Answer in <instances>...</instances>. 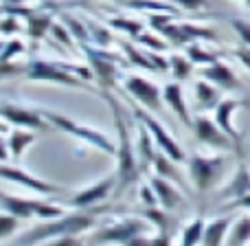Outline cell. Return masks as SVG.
Masks as SVG:
<instances>
[{
    "mask_svg": "<svg viewBox=\"0 0 250 246\" xmlns=\"http://www.w3.org/2000/svg\"><path fill=\"white\" fill-rule=\"evenodd\" d=\"M2 178L11 182H18V185H24L29 189L38 191V194H60V187L51 185V182H44L42 178H35L31 174H26L24 169H18V167H11L9 163H2Z\"/></svg>",
    "mask_w": 250,
    "mask_h": 246,
    "instance_id": "cell-15",
    "label": "cell"
},
{
    "mask_svg": "<svg viewBox=\"0 0 250 246\" xmlns=\"http://www.w3.org/2000/svg\"><path fill=\"white\" fill-rule=\"evenodd\" d=\"M26 79L31 82H55V84H66V86L73 88H82L86 90L88 82L83 77H77L73 73L68 64H62V62H44V60H35L29 64L26 68Z\"/></svg>",
    "mask_w": 250,
    "mask_h": 246,
    "instance_id": "cell-5",
    "label": "cell"
},
{
    "mask_svg": "<svg viewBox=\"0 0 250 246\" xmlns=\"http://www.w3.org/2000/svg\"><path fill=\"white\" fill-rule=\"evenodd\" d=\"M117 178L119 176H108V178H104V180L95 182L92 187H88V189H82L77 196H73V198H70V207L83 209V207H92V204L105 200L110 196V191L114 189Z\"/></svg>",
    "mask_w": 250,
    "mask_h": 246,
    "instance_id": "cell-14",
    "label": "cell"
},
{
    "mask_svg": "<svg viewBox=\"0 0 250 246\" xmlns=\"http://www.w3.org/2000/svg\"><path fill=\"white\" fill-rule=\"evenodd\" d=\"M0 207H2V211L13 213V216H18L20 220H31V218L53 220V218L64 216V209L57 207V204H53V202L18 198V196H9V194L0 196Z\"/></svg>",
    "mask_w": 250,
    "mask_h": 246,
    "instance_id": "cell-6",
    "label": "cell"
},
{
    "mask_svg": "<svg viewBox=\"0 0 250 246\" xmlns=\"http://www.w3.org/2000/svg\"><path fill=\"white\" fill-rule=\"evenodd\" d=\"M204 229H207V222L202 218H195L193 222L182 229V240L180 242L185 246H193V244H202V238H204Z\"/></svg>",
    "mask_w": 250,
    "mask_h": 246,
    "instance_id": "cell-27",
    "label": "cell"
},
{
    "mask_svg": "<svg viewBox=\"0 0 250 246\" xmlns=\"http://www.w3.org/2000/svg\"><path fill=\"white\" fill-rule=\"evenodd\" d=\"M248 194H250V169L246 165H239L237 172L230 178V182L220 191V196L222 198L235 200V198H242V196H248Z\"/></svg>",
    "mask_w": 250,
    "mask_h": 246,
    "instance_id": "cell-21",
    "label": "cell"
},
{
    "mask_svg": "<svg viewBox=\"0 0 250 246\" xmlns=\"http://www.w3.org/2000/svg\"><path fill=\"white\" fill-rule=\"evenodd\" d=\"M141 198H143V202L147 204V207H156L158 204V196H156V191H154V187L151 185H145L141 189Z\"/></svg>",
    "mask_w": 250,
    "mask_h": 246,
    "instance_id": "cell-39",
    "label": "cell"
},
{
    "mask_svg": "<svg viewBox=\"0 0 250 246\" xmlns=\"http://www.w3.org/2000/svg\"><path fill=\"white\" fill-rule=\"evenodd\" d=\"M149 185L154 187V191H156V196H158V202L163 204L165 209H176V207H180L182 204V194H180V189H178L173 182H169V178H165V176H158L156 174L154 178H149Z\"/></svg>",
    "mask_w": 250,
    "mask_h": 246,
    "instance_id": "cell-17",
    "label": "cell"
},
{
    "mask_svg": "<svg viewBox=\"0 0 250 246\" xmlns=\"http://www.w3.org/2000/svg\"><path fill=\"white\" fill-rule=\"evenodd\" d=\"M163 95H165V104H167L169 108L176 112V117L180 119L187 128H193V119H191L189 108H187V101H185V95H182L180 84H176V82L167 84V86H165V90H163Z\"/></svg>",
    "mask_w": 250,
    "mask_h": 246,
    "instance_id": "cell-18",
    "label": "cell"
},
{
    "mask_svg": "<svg viewBox=\"0 0 250 246\" xmlns=\"http://www.w3.org/2000/svg\"><path fill=\"white\" fill-rule=\"evenodd\" d=\"M176 13H154L149 18V26L156 29L158 33H163L165 38H169L173 44H187L195 42V40H217V33L207 26L189 24V22H176Z\"/></svg>",
    "mask_w": 250,
    "mask_h": 246,
    "instance_id": "cell-3",
    "label": "cell"
},
{
    "mask_svg": "<svg viewBox=\"0 0 250 246\" xmlns=\"http://www.w3.org/2000/svg\"><path fill=\"white\" fill-rule=\"evenodd\" d=\"M125 90L138 101L143 104L147 110H154L158 112L163 108V101H165V95L158 90L156 84H151L149 79L145 77H138V75H127L125 77Z\"/></svg>",
    "mask_w": 250,
    "mask_h": 246,
    "instance_id": "cell-10",
    "label": "cell"
},
{
    "mask_svg": "<svg viewBox=\"0 0 250 246\" xmlns=\"http://www.w3.org/2000/svg\"><path fill=\"white\" fill-rule=\"evenodd\" d=\"M26 33L33 40H42L46 35V31L53 26V16L48 11H33L26 18Z\"/></svg>",
    "mask_w": 250,
    "mask_h": 246,
    "instance_id": "cell-23",
    "label": "cell"
},
{
    "mask_svg": "<svg viewBox=\"0 0 250 246\" xmlns=\"http://www.w3.org/2000/svg\"><path fill=\"white\" fill-rule=\"evenodd\" d=\"M18 226H20V218L13 216V213L2 211V216H0V242L11 238L18 231Z\"/></svg>",
    "mask_w": 250,
    "mask_h": 246,
    "instance_id": "cell-31",
    "label": "cell"
},
{
    "mask_svg": "<svg viewBox=\"0 0 250 246\" xmlns=\"http://www.w3.org/2000/svg\"><path fill=\"white\" fill-rule=\"evenodd\" d=\"M110 24L117 26V29H121V31H127L129 38H136V35H141V31H143L141 20H125V18H112V20H110Z\"/></svg>",
    "mask_w": 250,
    "mask_h": 246,
    "instance_id": "cell-33",
    "label": "cell"
},
{
    "mask_svg": "<svg viewBox=\"0 0 250 246\" xmlns=\"http://www.w3.org/2000/svg\"><path fill=\"white\" fill-rule=\"evenodd\" d=\"M226 169V160L224 156H204V154H195L189 160V172H191V180L198 187L200 191H208L217 180L222 178Z\"/></svg>",
    "mask_w": 250,
    "mask_h": 246,
    "instance_id": "cell-8",
    "label": "cell"
},
{
    "mask_svg": "<svg viewBox=\"0 0 250 246\" xmlns=\"http://www.w3.org/2000/svg\"><path fill=\"white\" fill-rule=\"evenodd\" d=\"M195 106L200 110H211V108H217V104L222 101V92H220V86L208 79H200L195 82Z\"/></svg>",
    "mask_w": 250,
    "mask_h": 246,
    "instance_id": "cell-20",
    "label": "cell"
},
{
    "mask_svg": "<svg viewBox=\"0 0 250 246\" xmlns=\"http://www.w3.org/2000/svg\"><path fill=\"white\" fill-rule=\"evenodd\" d=\"M169 68L173 70V75H176L178 82H185V79H189V75L193 73V62H191L189 57L173 55L171 60H169Z\"/></svg>",
    "mask_w": 250,
    "mask_h": 246,
    "instance_id": "cell-30",
    "label": "cell"
},
{
    "mask_svg": "<svg viewBox=\"0 0 250 246\" xmlns=\"http://www.w3.org/2000/svg\"><path fill=\"white\" fill-rule=\"evenodd\" d=\"M187 57H189L193 64H202V66H208V64H215V62H220V55L213 51H207V48H202L200 44H187Z\"/></svg>",
    "mask_w": 250,
    "mask_h": 246,
    "instance_id": "cell-28",
    "label": "cell"
},
{
    "mask_svg": "<svg viewBox=\"0 0 250 246\" xmlns=\"http://www.w3.org/2000/svg\"><path fill=\"white\" fill-rule=\"evenodd\" d=\"M151 167L156 169V174H158V176L171 178V180H176L180 187H185V180H182V178H180V174L176 172V160H173L169 154H165L163 150H160V152H156L154 160H151Z\"/></svg>",
    "mask_w": 250,
    "mask_h": 246,
    "instance_id": "cell-24",
    "label": "cell"
},
{
    "mask_svg": "<svg viewBox=\"0 0 250 246\" xmlns=\"http://www.w3.org/2000/svg\"><path fill=\"white\" fill-rule=\"evenodd\" d=\"M33 141H35V132H31L29 128H26V130L18 128V130H13V132L7 136L9 150H11V154L16 156V158H18V156H22V152H24Z\"/></svg>",
    "mask_w": 250,
    "mask_h": 246,
    "instance_id": "cell-26",
    "label": "cell"
},
{
    "mask_svg": "<svg viewBox=\"0 0 250 246\" xmlns=\"http://www.w3.org/2000/svg\"><path fill=\"white\" fill-rule=\"evenodd\" d=\"M114 108V121H117V132H119V145H117V156H119V187L125 189L129 187L141 174V160H138V152H134V143L129 136V130L123 121L121 106L119 101L112 99Z\"/></svg>",
    "mask_w": 250,
    "mask_h": 246,
    "instance_id": "cell-2",
    "label": "cell"
},
{
    "mask_svg": "<svg viewBox=\"0 0 250 246\" xmlns=\"http://www.w3.org/2000/svg\"><path fill=\"white\" fill-rule=\"evenodd\" d=\"M230 224H233V218L226 216V218H217V220H211L204 229V238L202 244L207 246H217V244H224L226 242V235L230 231Z\"/></svg>",
    "mask_w": 250,
    "mask_h": 246,
    "instance_id": "cell-22",
    "label": "cell"
},
{
    "mask_svg": "<svg viewBox=\"0 0 250 246\" xmlns=\"http://www.w3.org/2000/svg\"><path fill=\"white\" fill-rule=\"evenodd\" d=\"M145 220H149L151 224L158 229L156 235V244H169L171 242V233L178 224V218L173 213H169V209H156V207H147L145 209Z\"/></svg>",
    "mask_w": 250,
    "mask_h": 246,
    "instance_id": "cell-16",
    "label": "cell"
},
{
    "mask_svg": "<svg viewBox=\"0 0 250 246\" xmlns=\"http://www.w3.org/2000/svg\"><path fill=\"white\" fill-rule=\"evenodd\" d=\"M95 224V216L88 213H70V216H60L53 220H44L42 224L33 226V229L24 231L22 235L16 238V244H44L53 242L64 235H79L88 231Z\"/></svg>",
    "mask_w": 250,
    "mask_h": 246,
    "instance_id": "cell-1",
    "label": "cell"
},
{
    "mask_svg": "<svg viewBox=\"0 0 250 246\" xmlns=\"http://www.w3.org/2000/svg\"><path fill=\"white\" fill-rule=\"evenodd\" d=\"M226 244L230 246H242L250 244V216H242L230 224V231L226 235Z\"/></svg>",
    "mask_w": 250,
    "mask_h": 246,
    "instance_id": "cell-25",
    "label": "cell"
},
{
    "mask_svg": "<svg viewBox=\"0 0 250 246\" xmlns=\"http://www.w3.org/2000/svg\"><path fill=\"white\" fill-rule=\"evenodd\" d=\"M173 4L182 9H189V11H200V9H207V0H171Z\"/></svg>",
    "mask_w": 250,
    "mask_h": 246,
    "instance_id": "cell-38",
    "label": "cell"
},
{
    "mask_svg": "<svg viewBox=\"0 0 250 246\" xmlns=\"http://www.w3.org/2000/svg\"><path fill=\"white\" fill-rule=\"evenodd\" d=\"M42 114L46 117L48 123L60 128L62 132L73 134V136H77L79 141L88 143V145H95L97 150L105 152V154H117V145H114L105 134H101L99 130H92L90 125H82V123L73 121V119H68V117H62V114H57V112H51V110H42Z\"/></svg>",
    "mask_w": 250,
    "mask_h": 246,
    "instance_id": "cell-4",
    "label": "cell"
},
{
    "mask_svg": "<svg viewBox=\"0 0 250 246\" xmlns=\"http://www.w3.org/2000/svg\"><path fill=\"white\" fill-rule=\"evenodd\" d=\"M16 18H18V16H16ZM16 18H9V13H4L2 26H0V31H2L4 35H9V33H18V31H20V24H18Z\"/></svg>",
    "mask_w": 250,
    "mask_h": 246,
    "instance_id": "cell-40",
    "label": "cell"
},
{
    "mask_svg": "<svg viewBox=\"0 0 250 246\" xmlns=\"http://www.w3.org/2000/svg\"><path fill=\"white\" fill-rule=\"evenodd\" d=\"M147 231H151L147 226V222L138 220V218H127V220H119L114 224L105 226L101 231H95L86 242L90 244H129L138 238V235H145Z\"/></svg>",
    "mask_w": 250,
    "mask_h": 246,
    "instance_id": "cell-7",
    "label": "cell"
},
{
    "mask_svg": "<svg viewBox=\"0 0 250 246\" xmlns=\"http://www.w3.org/2000/svg\"><path fill=\"white\" fill-rule=\"evenodd\" d=\"M121 46H123V51L127 53V60H129V64H134V66H141V68H158V66L154 64V60H151V55H149V53H145V51H138V48L134 46L132 42H123Z\"/></svg>",
    "mask_w": 250,
    "mask_h": 246,
    "instance_id": "cell-29",
    "label": "cell"
},
{
    "mask_svg": "<svg viewBox=\"0 0 250 246\" xmlns=\"http://www.w3.org/2000/svg\"><path fill=\"white\" fill-rule=\"evenodd\" d=\"M193 130L195 136L202 143L215 147V150H235V141L224 132V130L217 125V121H211L208 117L200 114V117L193 119Z\"/></svg>",
    "mask_w": 250,
    "mask_h": 246,
    "instance_id": "cell-11",
    "label": "cell"
},
{
    "mask_svg": "<svg viewBox=\"0 0 250 246\" xmlns=\"http://www.w3.org/2000/svg\"><path fill=\"white\" fill-rule=\"evenodd\" d=\"M51 31H53V38L55 40H60L62 44H66V46H73V35L70 33H66V29L62 24H57V22H53V26H51Z\"/></svg>",
    "mask_w": 250,
    "mask_h": 246,
    "instance_id": "cell-36",
    "label": "cell"
},
{
    "mask_svg": "<svg viewBox=\"0 0 250 246\" xmlns=\"http://www.w3.org/2000/svg\"><path fill=\"white\" fill-rule=\"evenodd\" d=\"M125 2L129 4V7L134 9H147V11H167V13H178L173 7H169V4H163V2H154V0H125Z\"/></svg>",
    "mask_w": 250,
    "mask_h": 246,
    "instance_id": "cell-32",
    "label": "cell"
},
{
    "mask_svg": "<svg viewBox=\"0 0 250 246\" xmlns=\"http://www.w3.org/2000/svg\"><path fill=\"white\" fill-rule=\"evenodd\" d=\"M24 53V44L20 40H4L2 44V53H0V62H11L16 55Z\"/></svg>",
    "mask_w": 250,
    "mask_h": 246,
    "instance_id": "cell-34",
    "label": "cell"
},
{
    "mask_svg": "<svg viewBox=\"0 0 250 246\" xmlns=\"http://www.w3.org/2000/svg\"><path fill=\"white\" fill-rule=\"evenodd\" d=\"M233 29L237 31V35L244 40V44H246V46H250V22L233 20Z\"/></svg>",
    "mask_w": 250,
    "mask_h": 246,
    "instance_id": "cell-37",
    "label": "cell"
},
{
    "mask_svg": "<svg viewBox=\"0 0 250 246\" xmlns=\"http://www.w3.org/2000/svg\"><path fill=\"white\" fill-rule=\"evenodd\" d=\"M200 75H202L204 79H208V82L217 84L220 88H226V90H233V88L239 86L237 77H235L233 68L226 64H222V62H215V64H208L204 66L202 70H200Z\"/></svg>",
    "mask_w": 250,
    "mask_h": 246,
    "instance_id": "cell-19",
    "label": "cell"
},
{
    "mask_svg": "<svg viewBox=\"0 0 250 246\" xmlns=\"http://www.w3.org/2000/svg\"><path fill=\"white\" fill-rule=\"evenodd\" d=\"M134 117L147 125V130L151 132V136H154L158 150H163L165 154H169L173 160H176V163H185V152H182V147L178 145L176 138H173L171 134L163 128V123H160L158 119H154L149 112H147V110H141V108H134Z\"/></svg>",
    "mask_w": 250,
    "mask_h": 246,
    "instance_id": "cell-9",
    "label": "cell"
},
{
    "mask_svg": "<svg viewBox=\"0 0 250 246\" xmlns=\"http://www.w3.org/2000/svg\"><path fill=\"white\" fill-rule=\"evenodd\" d=\"M4 123L18 125V128H29V130H38V128H46L48 121L42 114V110H29L22 106H13V104H2L0 108Z\"/></svg>",
    "mask_w": 250,
    "mask_h": 246,
    "instance_id": "cell-12",
    "label": "cell"
},
{
    "mask_svg": "<svg viewBox=\"0 0 250 246\" xmlns=\"http://www.w3.org/2000/svg\"><path fill=\"white\" fill-rule=\"evenodd\" d=\"M244 2H246V4H250V0H244Z\"/></svg>",
    "mask_w": 250,
    "mask_h": 246,
    "instance_id": "cell-42",
    "label": "cell"
},
{
    "mask_svg": "<svg viewBox=\"0 0 250 246\" xmlns=\"http://www.w3.org/2000/svg\"><path fill=\"white\" fill-rule=\"evenodd\" d=\"M134 40H136L138 44H145V46H149L151 51H165V48H167V42H163V40L154 38V35H149V33H141V35H136Z\"/></svg>",
    "mask_w": 250,
    "mask_h": 246,
    "instance_id": "cell-35",
    "label": "cell"
},
{
    "mask_svg": "<svg viewBox=\"0 0 250 246\" xmlns=\"http://www.w3.org/2000/svg\"><path fill=\"white\" fill-rule=\"evenodd\" d=\"M244 106H248V101L222 99L220 104H217V108H215V121L235 141V152H242V134H239L237 130H235V125H233V112L235 110H239V108H244Z\"/></svg>",
    "mask_w": 250,
    "mask_h": 246,
    "instance_id": "cell-13",
    "label": "cell"
},
{
    "mask_svg": "<svg viewBox=\"0 0 250 246\" xmlns=\"http://www.w3.org/2000/svg\"><path fill=\"white\" fill-rule=\"evenodd\" d=\"M235 55L239 57V62H242L244 66L250 70V46H242V48H235Z\"/></svg>",
    "mask_w": 250,
    "mask_h": 246,
    "instance_id": "cell-41",
    "label": "cell"
}]
</instances>
